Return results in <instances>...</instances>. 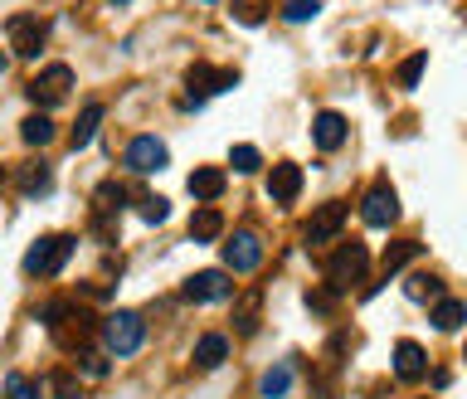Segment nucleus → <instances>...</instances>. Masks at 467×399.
Here are the masks:
<instances>
[{
  "label": "nucleus",
  "instance_id": "1",
  "mask_svg": "<svg viewBox=\"0 0 467 399\" xmlns=\"http://www.w3.org/2000/svg\"><path fill=\"white\" fill-rule=\"evenodd\" d=\"M44 326H49V336H54L59 346H68V351H83V346L93 341V331H98L93 312L78 307V302H49L44 307Z\"/></svg>",
  "mask_w": 467,
  "mask_h": 399
},
{
  "label": "nucleus",
  "instance_id": "2",
  "mask_svg": "<svg viewBox=\"0 0 467 399\" xmlns=\"http://www.w3.org/2000/svg\"><path fill=\"white\" fill-rule=\"evenodd\" d=\"M74 243H78L74 234H49V239H39L35 249L25 253V273H35V278H54V273L74 259Z\"/></svg>",
  "mask_w": 467,
  "mask_h": 399
},
{
  "label": "nucleus",
  "instance_id": "3",
  "mask_svg": "<svg viewBox=\"0 0 467 399\" xmlns=\"http://www.w3.org/2000/svg\"><path fill=\"white\" fill-rule=\"evenodd\" d=\"M102 341H108V355H137L147 341V322L137 312H112L102 322Z\"/></svg>",
  "mask_w": 467,
  "mask_h": 399
},
{
  "label": "nucleus",
  "instance_id": "4",
  "mask_svg": "<svg viewBox=\"0 0 467 399\" xmlns=\"http://www.w3.org/2000/svg\"><path fill=\"white\" fill-rule=\"evenodd\" d=\"M366 268H370V249L360 239H350V243H341V249L331 253L326 278H331V288H350V283L366 278Z\"/></svg>",
  "mask_w": 467,
  "mask_h": 399
},
{
  "label": "nucleus",
  "instance_id": "5",
  "mask_svg": "<svg viewBox=\"0 0 467 399\" xmlns=\"http://www.w3.org/2000/svg\"><path fill=\"white\" fill-rule=\"evenodd\" d=\"M263 263V239L254 229H238L234 239H224V268L234 273H254Z\"/></svg>",
  "mask_w": 467,
  "mask_h": 399
},
{
  "label": "nucleus",
  "instance_id": "6",
  "mask_svg": "<svg viewBox=\"0 0 467 399\" xmlns=\"http://www.w3.org/2000/svg\"><path fill=\"white\" fill-rule=\"evenodd\" d=\"M238 84L234 68H210V64H195L190 74H185V88H190L195 102H205L210 93H229V88Z\"/></svg>",
  "mask_w": 467,
  "mask_h": 399
},
{
  "label": "nucleus",
  "instance_id": "7",
  "mask_svg": "<svg viewBox=\"0 0 467 399\" xmlns=\"http://www.w3.org/2000/svg\"><path fill=\"white\" fill-rule=\"evenodd\" d=\"M68 84H74V74H68L64 64H49L44 74L29 84V98H35L39 108H59V102L68 98Z\"/></svg>",
  "mask_w": 467,
  "mask_h": 399
},
{
  "label": "nucleus",
  "instance_id": "8",
  "mask_svg": "<svg viewBox=\"0 0 467 399\" xmlns=\"http://www.w3.org/2000/svg\"><path fill=\"white\" fill-rule=\"evenodd\" d=\"M44 35L49 29H44V20L39 15H15L10 20V44H15L20 59H35L39 49H44Z\"/></svg>",
  "mask_w": 467,
  "mask_h": 399
},
{
  "label": "nucleus",
  "instance_id": "9",
  "mask_svg": "<svg viewBox=\"0 0 467 399\" xmlns=\"http://www.w3.org/2000/svg\"><path fill=\"white\" fill-rule=\"evenodd\" d=\"M360 219L370 224V229H390L394 219H399V200H394L390 186H375L366 200H360Z\"/></svg>",
  "mask_w": 467,
  "mask_h": 399
},
{
  "label": "nucleus",
  "instance_id": "10",
  "mask_svg": "<svg viewBox=\"0 0 467 399\" xmlns=\"http://www.w3.org/2000/svg\"><path fill=\"white\" fill-rule=\"evenodd\" d=\"M127 171H137V176H147V171H161L165 166V141L161 137H132L127 141Z\"/></svg>",
  "mask_w": 467,
  "mask_h": 399
},
{
  "label": "nucleus",
  "instance_id": "11",
  "mask_svg": "<svg viewBox=\"0 0 467 399\" xmlns=\"http://www.w3.org/2000/svg\"><path fill=\"white\" fill-rule=\"evenodd\" d=\"M229 288L234 283L220 268H205L195 278H185V302H220V298H229Z\"/></svg>",
  "mask_w": 467,
  "mask_h": 399
},
{
  "label": "nucleus",
  "instance_id": "12",
  "mask_svg": "<svg viewBox=\"0 0 467 399\" xmlns=\"http://www.w3.org/2000/svg\"><path fill=\"white\" fill-rule=\"evenodd\" d=\"M394 375H399L404 385H419L423 375H429V355H423L419 341H399L394 346Z\"/></svg>",
  "mask_w": 467,
  "mask_h": 399
},
{
  "label": "nucleus",
  "instance_id": "13",
  "mask_svg": "<svg viewBox=\"0 0 467 399\" xmlns=\"http://www.w3.org/2000/svg\"><path fill=\"white\" fill-rule=\"evenodd\" d=\"M341 224H346V204H341V200L321 204V210L307 219V243H326V239H336Z\"/></svg>",
  "mask_w": 467,
  "mask_h": 399
},
{
  "label": "nucleus",
  "instance_id": "14",
  "mask_svg": "<svg viewBox=\"0 0 467 399\" xmlns=\"http://www.w3.org/2000/svg\"><path fill=\"white\" fill-rule=\"evenodd\" d=\"M297 190H302V166L297 161H278L273 176H268V200L287 204V200H297Z\"/></svg>",
  "mask_w": 467,
  "mask_h": 399
},
{
  "label": "nucleus",
  "instance_id": "15",
  "mask_svg": "<svg viewBox=\"0 0 467 399\" xmlns=\"http://www.w3.org/2000/svg\"><path fill=\"white\" fill-rule=\"evenodd\" d=\"M311 141H317L321 151H336L341 141H346V117H341V112H317V117H311Z\"/></svg>",
  "mask_w": 467,
  "mask_h": 399
},
{
  "label": "nucleus",
  "instance_id": "16",
  "mask_svg": "<svg viewBox=\"0 0 467 399\" xmlns=\"http://www.w3.org/2000/svg\"><path fill=\"white\" fill-rule=\"evenodd\" d=\"M220 234H224V214L214 210V204H205V210L190 214V239L195 243H210V239H220Z\"/></svg>",
  "mask_w": 467,
  "mask_h": 399
},
{
  "label": "nucleus",
  "instance_id": "17",
  "mask_svg": "<svg viewBox=\"0 0 467 399\" xmlns=\"http://www.w3.org/2000/svg\"><path fill=\"white\" fill-rule=\"evenodd\" d=\"M224 355H229V341H224L220 331L200 336V346H195V365H200V371H220Z\"/></svg>",
  "mask_w": 467,
  "mask_h": 399
},
{
  "label": "nucleus",
  "instance_id": "18",
  "mask_svg": "<svg viewBox=\"0 0 467 399\" xmlns=\"http://www.w3.org/2000/svg\"><path fill=\"white\" fill-rule=\"evenodd\" d=\"M190 196L195 200H220L224 196V171H214V166L190 171Z\"/></svg>",
  "mask_w": 467,
  "mask_h": 399
},
{
  "label": "nucleus",
  "instance_id": "19",
  "mask_svg": "<svg viewBox=\"0 0 467 399\" xmlns=\"http://www.w3.org/2000/svg\"><path fill=\"white\" fill-rule=\"evenodd\" d=\"M429 316H433V326H439V331H458V326L467 322V307L458 298H439Z\"/></svg>",
  "mask_w": 467,
  "mask_h": 399
},
{
  "label": "nucleus",
  "instance_id": "20",
  "mask_svg": "<svg viewBox=\"0 0 467 399\" xmlns=\"http://www.w3.org/2000/svg\"><path fill=\"white\" fill-rule=\"evenodd\" d=\"M98 122H102V102H88V108L78 112V122H74V137H68V141H74V151L88 147V141L98 137Z\"/></svg>",
  "mask_w": 467,
  "mask_h": 399
},
{
  "label": "nucleus",
  "instance_id": "21",
  "mask_svg": "<svg viewBox=\"0 0 467 399\" xmlns=\"http://www.w3.org/2000/svg\"><path fill=\"white\" fill-rule=\"evenodd\" d=\"M20 137H25V147H49V141H54V122H49L44 112H35V117L20 122Z\"/></svg>",
  "mask_w": 467,
  "mask_h": 399
},
{
  "label": "nucleus",
  "instance_id": "22",
  "mask_svg": "<svg viewBox=\"0 0 467 399\" xmlns=\"http://www.w3.org/2000/svg\"><path fill=\"white\" fill-rule=\"evenodd\" d=\"M419 253H423V243H414V239L390 243V249H385V259H380V263H385V278H394V273H399L409 259H419Z\"/></svg>",
  "mask_w": 467,
  "mask_h": 399
},
{
  "label": "nucleus",
  "instance_id": "23",
  "mask_svg": "<svg viewBox=\"0 0 467 399\" xmlns=\"http://www.w3.org/2000/svg\"><path fill=\"white\" fill-rule=\"evenodd\" d=\"M15 186L25 190V196H39V190H49V166H44V161H29V166L20 171Z\"/></svg>",
  "mask_w": 467,
  "mask_h": 399
},
{
  "label": "nucleus",
  "instance_id": "24",
  "mask_svg": "<svg viewBox=\"0 0 467 399\" xmlns=\"http://www.w3.org/2000/svg\"><path fill=\"white\" fill-rule=\"evenodd\" d=\"M287 390H293V365H273L263 375V399H283Z\"/></svg>",
  "mask_w": 467,
  "mask_h": 399
},
{
  "label": "nucleus",
  "instance_id": "25",
  "mask_svg": "<svg viewBox=\"0 0 467 399\" xmlns=\"http://www.w3.org/2000/svg\"><path fill=\"white\" fill-rule=\"evenodd\" d=\"M423 68H429V54H409V59L399 64V74H394V84H399V88H419Z\"/></svg>",
  "mask_w": 467,
  "mask_h": 399
},
{
  "label": "nucleus",
  "instance_id": "26",
  "mask_svg": "<svg viewBox=\"0 0 467 399\" xmlns=\"http://www.w3.org/2000/svg\"><path fill=\"white\" fill-rule=\"evenodd\" d=\"M234 20H238V25H263V20H268V0H234Z\"/></svg>",
  "mask_w": 467,
  "mask_h": 399
},
{
  "label": "nucleus",
  "instance_id": "27",
  "mask_svg": "<svg viewBox=\"0 0 467 399\" xmlns=\"http://www.w3.org/2000/svg\"><path fill=\"white\" fill-rule=\"evenodd\" d=\"M321 15V0H287L283 5V20L287 25H307V20Z\"/></svg>",
  "mask_w": 467,
  "mask_h": 399
},
{
  "label": "nucleus",
  "instance_id": "28",
  "mask_svg": "<svg viewBox=\"0 0 467 399\" xmlns=\"http://www.w3.org/2000/svg\"><path fill=\"white\" fill-rule=\"evenodd\" d=\"M404 292H409L414 302H429V298L439 302L443 298V283L439 278H409V283H404Z\"/></svg>",
  "mask_w": 467,
  "mask_h": 399
},
{
  "label": "nucleus",
  "instance_id": "29",
  "mask_svg": "<svg viewBox=\"0 0 467 399\" xmlns=\"http://www.w3.org/2000/svg\"><path fill=\"white\" fill-rule=\"evenodd\" d=\"M49 390H54V399H83V385L74 380V371H54L49 375Z\"/></svg>",
  "mask_w": 467,
  "mask_h": 399
},
{
  "label": "nucleus",
  "instance_id": "30",
  "mask_svg": "<svg viewBox=\"0 0 467 399\" xmlns=\"http://www.w3.org/2000/svg\"><path fill=\"white\" fill-rule=\"evenodd\" d=\"M229 161H234V171H238V176H254V171L263 166L258 147H248V141H244V147H234V151H229Z\"/></svg>",
  "mask_w": 467,
  "mask_h": 399
},
{
  "label": "nucleus",
  "instance_id": "31",
  "mask_svg": "<svg viewBox=\"0 0 467 399\" xmlns=\"http://www.w3.org/2000/svg\"><path fill=\"white\" fill-rule=\"evenodd\" d=\"M5 399H39V390H35V380H29V375L10 371L5 375Z\"/></svg>",
  "mask_w": 467,
  "mask_h": 399
},
{
  "label": "nucleus",
  "instance_id": "32",
  "mask_svg": "<svg viewBox=\"0 0 467 399\" xmlns=\"http://www.w3.org/2000/svg\"><path fill=\"white\" fill-rule=\"evenodd\" d=\"M254 331H258V292H248L238 302V336H254Z\"/></svg>",
  "mask_w": 467,
  "mask_h": 399
},
{
  "label": "nucleus",
  "instance_id": "33",
  "mask_svg": "<svg viewBox=\"0 0 467 399\" xmlns=\"http://www.w3.org/2000/svg\"><path fill=\"white\" fill-rule=\"evenodd\" d=\"M137 210H141V219H147V224H161L165 214H171V204H165L161 196H141V204H137Z\"/></svg>",
  "mask_w": 467,
  "mask_h": 399
},
{
  "label": "nucleus",
  "instance_id": "34",
  "mask_svg": "<svg viewBox=\"0 0 467 399\" xmlns=\"http://www.w3.org/2000/svg\"><path fill=\"white\" fill-rule=\"evenodd\" d=\"M112 5H127V0H112Z\"/></svg>",
  "mask_w": 467,
  "mask_h": 399
},
{
  "label": "nucleus",
  "instance_id": "35",
  "mask_svg": "<svg viewBox=\"0 0 467 399\" xmlns=\"http://www.w3.org/2000/svg\"><path fill=\"white\" fill-rule=\"evenodd\" d=\"M0 68H5V54H0Z\"/></svg>",
  "mask_w": 467,
  "mask_h": 399
},
{
  "label": "nucleus",
  "instance_id": "36",
  "mask_svg": "<svg viewBox=\"0 0 467 399\" xmlns=\"http://www.w3.org/2000/svg\"><path fill=\"white\" fill-rule=\"evenodd\" d=\"M0 186H5V176H0Z\"/></svg>",
  "mask_w": 467,
  "mask_h": 399
},
{
  "label": "nucleus",
  "instance_id": "37",
  "mask_svg": "<svg viewBox=\"0 0 467 399\" xmlns=\"http://www.w3.org/2000/svg\"><path fill=\"white\" fill-rule=\"evenodd\" d=\"M210 5H214V0H210Z\"/></svg>",
  "mask_w": 467,
  "mask_h": 399
}]
</instances>
